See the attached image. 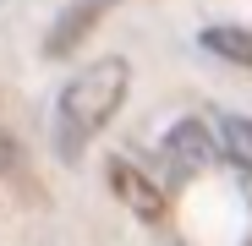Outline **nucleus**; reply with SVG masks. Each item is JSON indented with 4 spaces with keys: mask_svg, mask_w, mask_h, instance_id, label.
<instances>
[{
    "mask_svg": "<svg viewBox=\"0 0 252 246\" xmlns=\"http://www.w3.org/2000/svg\"><path fill=\"white\" fill-rule=\"evenodd\" d=\"M104 175H110V186H115V197L132 208L137 219H148V224H159L164 214H170V197H164V186H154L137 164H126V159H110L104 164Z\"/></svg>",
    "mask_w": 252,
    "mask_h": 246,
    "instance_id": "7ed1b4c3",
    "label": "nucleus"
},
{
    "mask_svg": "<svg viewBox=\"0 0 252 246\" xmlns=\"http://www.w3.org/2000/svg\"><path fill=\"white\" fill-rule=\"evenodd\" d=\"M220 153L236 170H252V120L247 115H225L220 120Z\"/></svg>",
    "mask_w": 252,
    "mask_h": 246,
    "instance_id": "423d86ee",
    "label": "nucleus"
},
{
    "mask_svg": "<svg viewBox=\"0 0 252 246\" xmlns=\"http://www.w3.org/2000/svg\"><path fill=\"white\" fill-rule=\"evenodd\" d=\"M203 50L230 66H252V27H203Z\"/></svg>",
    "mask_w": 252,
    "mask_h": 246,
    "instance_id": "39448f33",
    "label": "nucleus"
},
{
    "mask_svg": "<svg viewBox=\"0 0 252 246\" xmlns=\"http://www.w3.org/2000/svg\"><path fill=\"white\" fill-rule=\"evenodd\" d=\"M11 159H17V142H11V137H0V175L11 170Z\"/></svg>",
    "mask_w": 252,
    "mask_h": 246,
    "instance_id": "0eeeda50",
    "label": "nucleus"
},
{
    "mask_svg": "<svg viewBox=\"0 0 252 246\" xmlns=\"http://www.w3.org/2000/svg\"><path fill=\"white\" fill-rule=\"evenodd\" d=\"M126 82H132V66L121 55H104V60H94L88 71H77L61 88V109H55V148H61V159H77L82 142L110 126V115L126 99Z\"/></svg>",
    "mask_w": 252,
    "mask_h": 246,
    "instance_id": "f257e3e1",
    "label": "nucleus"
},
{
    "mask_svg": "<svg viewBox=\"0 0 252 246\" xmlns=\"http://www.w3.org/2000/svg\"><path fill=\"white\" fill-rule=\"evenodd\" d=\"M159 153H164V175H170V186H181V181L203 175L208 164H214L220 142H214V132H208L203 120H176V126L164 132Z\"/></svg>",
    "mask_w": 252,
    "mask_h": 246,
    "instance_id": "f03ea898",
    "label": "nucleus"
},
{
    "mask_svg": "<svg viewBox=\"0 0 252 246\" xmlns=\"http://www.w3.org/2000/svg\"><path fill=\"white\" fill-rule=\"evenodd\" d=\"M104 6H110V0H77V6H66V17L55 22V33L44 38V50H50V55H71L82 38L94 33V22H99Z\"/></svg>",
    "mask_w": 252,
    "mask_h": 246,
    "instance_id": "20e7f679",
    "label": "nucleus"
}]
</instances>
